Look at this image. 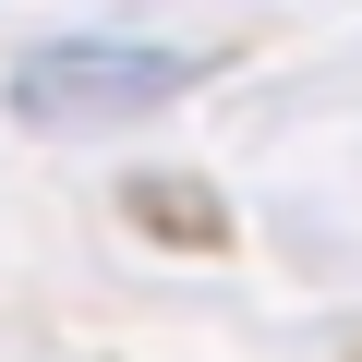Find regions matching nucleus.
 Here are the masks:
<instances>
[{"label":"nucleus","mask_w":362,"mask_h":362,"mask_svg":"<svg viewBox=\"0 0 362 362\" xmlns=\"http://www.w3.org/2000/svg\"><path fill=\"white\" fill-rule=\"evenodd\" d=\"M194 73H206V49H169V37H49L13 61V109L25 121H133V109H169Z\"/></svg>","instance_id":"nucleus-1"}]
</instances>
